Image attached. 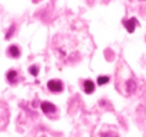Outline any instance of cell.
Wrapping results in <instances>:
<instances>
[{"label":"cell","mask_w":146,"mask_h":137,"mask_svg":"<svg viewBox=\"0 0 146 137\" xmlns=\"http://www.w3.org/2000/svg\"><path fill=\"white\" fill-rule=\"evenodd\" d=\"M47 88L50 89V92H54V93H58V92L62 91V82L61 81H58V79H51L48 81V84H47Z\"/></svg>","instance_id":"obj_1"},{"label":"cell","mask_w":146,"mask_h":137,"mask_svg":"<svg viewBox=\"0 0 146 137\" xmlns=\"http://www.w3.org/2000/svg\"><path fill=\"white\" fill-rule=\"evenodd\" d=\"M41 110H43L46 115H51V113L55 112V106H54L52 103H50V102H43V103H41Z\"/></svg>","instance_id":"obj_2"},{"label":"cell","mask_w":146,"mask_h":137,"mask_svg":"<svg viewBox=\"0 0 146 137\" xmlns=\"http://www.w3.org/2000/svg\"><path fill=\"white\" fill-rule=\"evenodd\" d=\"M84 91H85V93H92L95 91V85H94V82L91 79H87L84 82Z\"/></svg>","instance_id":"obj_3"},{"label":"cell","mask_w":146,"mask_h":137,"mask_svg":"<svg viewBox=\"0 0 146 137\" xmlns=\"http://www.w3.org/2000/svg\"><path fill=\"white\" fill-rule=\"evenodd\" d=\"M7 52H9V55H10V57H13V58H19V57H20V48H19L17 45L9 47Z\"/></svg>","instance_id":"obj_4"},{"label":"cell","mask_w":146,"mask_h":137,"mask_svg":"<svg viewBox=\"0 0 146 137\" xmlns=\"http://www.w3.org/2000/svg\"><path fill=\"white\" fill-rule=\"evenodd\" d=\"M125 27H126V30H128L129 33H133V31H135V27H136V20H135V18L126 20V21H125Z\"/></svg>","instance_id":"obj_5"},{"label":"cell","mask_w":146,"mask_h":137,"mask_svg":"<svg viewBox=\"0 0 146 137\" xmlns=\"http://www.w3.org/2000/svg\"><path fill=\"white\" fill-rule=\"evenodd\" d=\"M7 81L10 82V84H16L17 82V72L16 71H9L7 72Z\"/></svg>","instance_id":"obj_6"},{"label":"cell","mask_w":146,"mask_h":137,"mask_svg":"<svg viewBox=\"0 0 146 137\" xmlns=\"http://www.w3.org/2000/svg\"><path fill=\"white\" fill-rule=\"evenodd\" d=\"M97 82H98V85H105V84L109 82V78L108 76H98Z\"/></svg>","instance_id":"obj_7"},{"label":"cell","mask_w":146,"mask_h":137,"mask_svg":"<svg viewBox=\"0 0 146 137\" xmlns=\"http://www.w3.org/2000/svg\"><path fill=\"white\" fill-rule=\"evenodd\" d=\"M30 74L33 75V76H37V74H38V67H36V65H33V67H30Z\"/></svg>","instance_id":"obj_8"},{"label":"cell","mask_w":146,"mask_h":137,"mask_svg":"<svg viewBox=\"0 0 146 137\" xmlns=\"http://www.w3.org/2000/svg\"><path fill=\"white\" fill-rule=\"evenodd\" d=\"M13 31H14V26H13V27L10 28V31L6 34V38H10V37H11V34H13Z\"/></svg>","instance_id":"obj_9"}]
</instances>
